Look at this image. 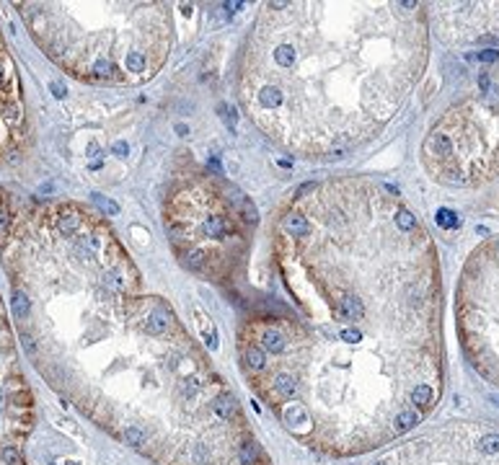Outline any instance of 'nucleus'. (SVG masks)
I'll use <instances>...</instances> for the list:
<instances>
[{
    "mask_svg": "<svg viewBox=\"0 0 499 465\" xmlns=\"http://www.w3.org/2000/svg\"><path fill=\"white\" fill-rule=\"evenodd\" d=\"M427 57V10L414 0L264 3L248 28L238 98L282 150L331 155L396 116Z\"/></svg>",
    "mask_w": 499,
    "mask_h": 465,
    "instance_id": "nucleus-2",
    "label": "nucleus"
},
{
    "mask_svg": "<svg viewBox=\"0 0 499 465\" xmlns=\"http://www.w3.org/2000/svg\"><path fill=\"white\" fill-rule=\"evenodd\" d=\"M52 26L28 13L47 54L90 83L138 85L163 67L171 47L166 3H54Z\"/></svg>",
    "mask_w": 499,
    "mask_h": 465,
    "instance_id": "nucleus-3",
    "label": "nucleus"
},
{
    "mask_svg": "<svg viewBox=\"0 0 499 465\" xmlns=\"http://www.w3.org/2000/svg\"><path fill=\"white\" fill-rule=\"evenodd\" d=\"M6 406V393H3V388H0V409Z\"/></svg>",
    "mask_w": 499,
    "mask_h": 465,
    "instance_id": "nucleus-8",
    "label": "nucleus"
},
{
    "mask_svg": "<svg viewBox=\"0 0 499 465\" xmlns=\"http://www.w3.org/2000/svg\"><path fill=\"white\" fill-rule=\"evenodd\" d=\"M0 455H3V460L8 465H24V458L18 455L16 447H3V453H0Z\"/></svg>",
    "mask_w": 499,
    "mask_h": 465,
    "instance_id": "nucleus-7",
    "label": "nucleus"
},
{
    "mask_svg": "<svg viewBox=\"0 0 499 465\" xmlns=\"http://www.w3.org/2000/svg\"><path fill=\"white\" fill-rule=\"evenodd\" d=\"M254 207L207 173L176 178L166 197V233L192 272L228 282L248 248Z\"/></svg>",
    "mask_w": 499,
    "mask_h": 465,
    "instance_id": "nucleus-4",
    "label": "nucleus"
},
{
    "mask_svg": "<svg viewBox=\"0 0 499 465\" xmlns=\"http://www.w3.org/2000/svg\"><path fill=\"white\" fill-rule=\"evenodd\" d=\"M456 318L468 357L499 385V235L468 256L458 279Z\"/></svg>",
    "mask_w": 499,
    "mask_h": 465,
    "instance_id": "nucleus-6",
    "label": "nucleus"
},
{
    "mask_svg": "<svg viewBox=\"0 0 499 465\" xmlns=\"http://www.w3.org/2000/svg\"><path fill=\"white\" fill-rule=\"evenodd\" d=\"M282 297L240 326L254 375L313 354L339 372L375 359L422 388L440 380V261L427 228L393 189L362 176L300 186L274 228ZM259 380L256 385H262Z\"/></svg>",
    "mask_w": 499,
    "mask_h": 465,
    "instance_id": "nucleus-1",
    "label": "nucleus"
},
{
    "mask_svg": "<svg viewBox=\"0 0 499 465\" xmlns=\"http://www.w3.org/2000/svg\"><path fill=\"white\" fill-rule=\"evenodd\" d=\"M422 158L437 181L452 186H476L499 176V75L481 72L476 91L437 119Z\"/></svg>",
    "mask_w": 499,
    "mask_h": 465,
    "instance_id": "nucleus-5",
    "label": "nucleus"
}]
</instances>
